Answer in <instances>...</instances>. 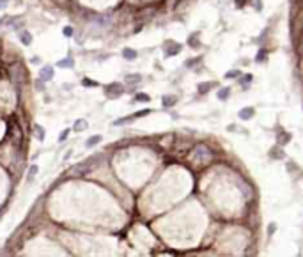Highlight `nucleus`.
I'll return each instance as SVG.
<instances>
[{"label": "nucleus", "instance_id": "f257e3e1", "mask_svg": "<svg viewBox=\"0 0 303 257\" xmlns=\"http://www.w3.org/2000/svg\"><path fill=\"white\" fill-rule=\"evenodd\" d=\"M105 94L108 96V98H121L122 94H124V87L121 85V83H110V85H106L105 87Z\"/></svg>", "mask_w": 303, "mask_h": 257}, {"label": "nucleus", "instance_id": "f03ea898", "mask_svg": "<svg viewBox=\"0 0 303 257\" xmlns=\"http://www.w3.org/2000/svg\"><path fill=\"white\" fill-rule=\"evenodd\" d=\"M41 78H43V82H46V80H50L51 76H53V67L51 66H44L43 69H41Z\"/></svg>", "mask_w": 303, "mask_h": 257}, {"label": "nucleus", "instance_id": "7ed1b4c3", "mask_svg": "<svg viewBox=\"0 0 303 257\" xmlns=\"http://www.w3.org/2000/svg\"><path fill=\"white\" fill-rule=\"evenodd\" d=\"M122 57H124L126 60H135V59H137V51H135L133 48H124Z\"/></svg>", "mask_w": 303, "mask_h": 257}, {"label": "nucleus", "instance_id": "20e7f679", "mask_svg": "<svg viewBox=\"0 0 303 257\" xmlns=\"http://www.w3.org/2000/svg\"><path fill=\"white\" fill-rule=\"evenodd\" d=\"M101 142V135H92L87 142H85V147H94L96 144H99Z\"/></svg>", "mask_w": 303, "mask_h": 257}, {"label": "nucleus", "instance_id": "39448f33", "mask_svg": "<svg viewBox=\"0 0 303 257\" xmlns=\"http://www.w3.org/2000/svg\"><path fill=\"white\" fill-rule=\"evenodd\" d=\"M71 66H73V59H71V57H67V59L57 62V67H71Z\"/></svg>", "mask_w": 303, "mask_h": 257}, {"label": "nucleus", "instance_id": "423d86ee", "mask_svg": "<svg viewBox=\"0 0 303 257\" xmlns=\"http://www.w3.org/2000/svg\"><path fill=\"white\" fill-rule=\"evenodd\" d=\"M83 128H87V121H83V119H78V121H76V126H74L73 130H74V131H82Z\"/></svg>", "mask_w": 303, "mask_h": 257}, {"label": "nucleus", "instance_id": "0eeeda50", "mask_svg": "<svg viewBox=\"0 0 303 257\" xmlns=\"http://www.w3.org/2000/svg\"><path fill=\"white\" fill-rule=\"evenodd\" d=\"M82 85H83V87H98L99 83H96V82L90 80V78H83V80H82Z\"/></svg>", "mask_w": 303, "mask_h": 257}, {"label": "nucleus", "instance_id": "6e6552de", "mask_svg": "<svg viewBox=\"0 0 303 257\" xmlns=\"http://www.w3.org/2000/svg\"><path fill=\"white\" fill-rule=\"evenodd\" d=\"M21 43H23V44H30V43H32V35L27 34V32H23V34H21Z\"/></svg>", "mask_w": 303, "mask_h": 257}, {"label": "nucleus", "instance_id": "1a4fd4ad", "mask_svg": "<svg viewBox=\"0 0 303 257\" xmlns=\"http://www.w3.org/2000/svg\"><path fill=\"white\" fill-rule=\"evenodd\" d=\"M35 174H37V165H32V167H30V172H28V176H27V177H28V181H30Z\"/></svg>", "mask_w": 303, "mask_h": 257}, {"label": "nucleus", "instance_id": "9d476101", "mask_svg": "<svg viewBox=\"0 0 303 257\" xmlns=\"http://www.w3.org/2000/svg\"><path fill=\"white\" fill-rule=\"evenodd\" d=\"M35 131H37V138H39V140H44V130H43L41 126H37Z\"/></svg>", "mask_w": 303, "mask_h": 257}, {"label": "nucleus", "instance_id": "9b49d317", "mask_svg": "<svg viewBox=\"0 0 303 257\" xmlns=\"http://www.w3.org/2000/svg\"><path fill=\"white\" fill-rule=\"evenodd\" d=\"M247 110H248V112H241V114H239L243 119H247V117H252V115H254V110H252V108H247Z\"/></svg>", "mask_w": 303, "mask_h": 257}, {"label": "nucleus", "instance_id": "f8f14e48", "mask_svg": "<svg viewBox=\"0 0 303 257\" xmlns=\"http://www.w3.org/2000/svg\"><path fill=\"white\" fill-rule=\"evenodd\" d=\"M135 101H149V96H147V94H138V96L135 98Z\"/></svg>", "mask_w": 303, "mask_h": 257}, {"label": "nucleus", "instance_id": "ddd939ff", "mask_svg": "<svg viewBox=\"0 0 303 257\" xmlns=\"http://www.w3.org/2000/svg\"><path fill=\"white\" fill-rule=\"evenodd\" d=\"M69 131H71V128H67V130H64V131L60 133V138H59V140H60V142H64V140H66V137L69 135Z\"/></svg>", "mask_w": 303, "mask_h": 257}, {"label": "nucleus", "instance_id": "4468645a", "mask_svg": "<svg viewBox=\"0 0 303 257\" xmlns=\"http://www.w3.org/2000/svg\"><path fill=\"white\" fill-rule=\"evenodd\" d=\"M64 35H73V28L71 27H66L64 28Z\"/></svg>", "mask_w": 303, "mask_h": 257}, {"label": "nucleus", "instance_id": "2eb2a0df", "mask_svg": "<svg viewBox=\"0 0 303 257\" xmlns=\"http://www.w3.org/2000/svg\"><path fill=\"white\" fill-rule=\"evenodd\" d=\"M227 94H229V89H223V90L220 92V98H222V99H225V98H227Z\"/></svg>", "mask_w": 303, "mask_h": 257}, {"label": "nucleus", "instance_id": "dca6fc26", "mask_svg": "<svg viewBox=\"0 0 303 257\" xmlns=\"http://www.w3.org/2000/svg\"><path fill=\"white\" fill-rule=\"evenodd\" d=\"M7 7V0H0V9H5Z\"/></svg>", "mask_w": 303, "mask_h": 257}]
</instances>
